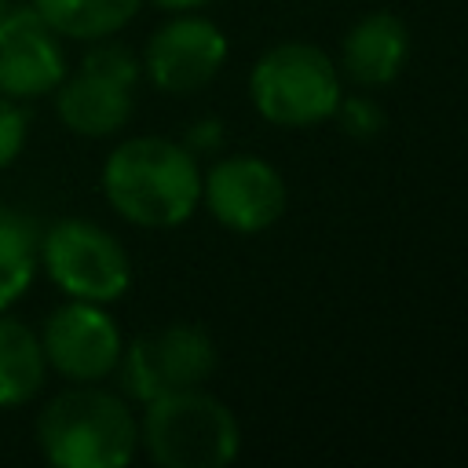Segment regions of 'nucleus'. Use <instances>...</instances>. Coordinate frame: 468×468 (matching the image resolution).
I'll use <instances>...</instances> for the list:
<instances>
[{"mask_svg": "<svg viewBox=\"0 0 468 468\" xmlns=\"http://www.w3.org/2000/svg\"><path fill=\"white\" fill-rule=\"evenodd\" d=\"M80 69L95 73V77H106L113 84H124V88H135V80H139V58L124 44H99V48H91L84 55Z\"/></svg>", "mask_w": 468, "mask_h": 468, "instance_id": "nucleus-16", "label": "nucleus"}, {"mask_svg": "<svg viewBox=\"0 0 468 468\" xmlns=\"http://www.w3.org/2000/svg\"><path fill=\"white\" fill-rule=\"evenodd\" d=\"M44 358L69 380L91 384L117 369L121 358V333L113 318L102 311V303L91 300H69L44 322L40 336Z\"/></svg>", "mask_w": 468, "mask_h": 468, "instance_id": "nucleus-8", "label": "nucleus"}, {"mask_svg": "<svg viewBox=\"0 0 468 468\" xmlns=\"http://www.w3.org/2000/svg\"><path fill=\"white\" fill-rule=\"evenodd\" d=\"M102 194L135 227H176L201 201V172L186 146L139 135L106 157Z\"/></svg>", "mask_w": 468, "mask_h": 468, "instance_id": "nucleus-1", "label": "nucleus"}, {"mask_svg": "<svg viewBox=\"0 0 468 468\" xmlns=\"http://www.w3.org/2000/svg\"><path fill=\"white\" fill-rule=\"evenodd\" d=\"M336 113L344 117V128H347L351 135H373V132H380V124H384L380 110H377L369 99H347V102L340 99Z\"/></svg>", "mask_w": 468, "mask_h": 468, "instance_id": "nucleus-18", "label": "nucleus"}, {"mask_svg": "<svg viewBox=\"0 0 468 468\" xmlns=\"http://www.w3.org/2000/svg\"><path fill=\"white\" fill-rule=\"evenodd\" d=\"M55 106H58V117L66 128H73L77 135L99 139V135L117 132L132 117V88L80 69L77 77L58 80Z\"/></svg>", "mask_w": 468, "mask_h": 468, "instance_id": "nucleus-12", "label": "nucleus"}, {"mask_svg": "<svg viewBox=\"0 0 468 468\" xmlns=\"http://www.w3.org/2000/svg\"><path fill=\"white\" fill-rule=\"evenodd\" d=\"M410 51V33L406 22L391 11H373L351 26L344 37V69L358 84H391Z\"/></svg>", "mask_w": 468, "mask_h": 468, "instance_id": "nucleus-11", "label": "nucleus"}, {"mask_svg": "<svg viewBox=\"0 0 468 468\" xmlns=\"http://www.w3.org/2000/svg\"><path fill=\"white\" fill-rule=\"evenodd\" d=\"M4 11H7V0H0V15H4Z\"/></svg>", "mask_w": 468, "mask_h": 468, "instance_id": "nucleus-21", "label": "nucleus"}, {"mask_svg": "<svg viewBox=\"0 0 468 468\" xmlns=\"http://www.w3.org/2000/svg\"><path fill=\"white\" fill-rule=\"evenodd\" d=\"M44 369L40 336L26 322L0 314V410L29 402L44 384Z\"/></svg>", "mask_w": 468, "mask_h": 468, "instance_id": "nucleus-13", "label": "nucleus"}, {"mask_svg": "<svg viewBox=\"0 0 468 468\" xmlns=\"http://www.w3.org/2000/svg\"><path fill=\"white\" fill-rule=\"evenodd\" d=\"M40 234L37 223L15 205L0 201V311L11 307L37 278Z\"/></svg>", "mask_w": 468, "mask_h": 468, "instance_id": "nucleus-14", "label": "nucleus"}, {"mask_svg": "<svg viewBox=\"0 0 468 468\" xmlns=\"http://www.w3.org/2000/svg\"><path fill=\"white\" fill-rule=\"evenodd\" d=\"M201 194H205L208 212L234 234L267 230L271 223L282 219L285 201H289L285 179L278 176V168L249 154L219 161L201 179Z\"/></svg>", "mask_w": 468, "mask_h": 468, "instance_id": "nucleus-7", "label": "nucleus"}, {"mask_svg": "<svg viewBox=\"0 0 468 468\" xmlns=\"http://www.w3.org/2000/svg\"><path fill=\"white\" fill-rule=\"evenodd\" d=\"M48 278L69 300L110 303L128 292L132 263L124 245L91 219H58L40 238Z\"/></svg>", "mask_w": 468, "mask_h": 468, "instance_id": "nucleus-5", "label": "nucleus"}, {"mask_svg": "<svg viewBox=\"0 0 468 468\" xmlns=\"http://www.w3.org/2000/svg\"><path fill=\"white\" fill-rule=\"evenodd\" d=\"M117 369L124 395L154 402L172 391L201 388V380L216 369V344L205 329L176 322L132 340V347H121Z\"/></svg>", "mask_w": 468, "mask_h": 468, "instance_id": "nucleus-6", "label": "nucleus"}, {"mask_svg": "<svg viewBox=\"0 0 468 468\" xmlns=\"http://www.w3.org/2000/svg\"><path fill=\"white\" fill-rule=\"evenodd\" d=\"M157 7H168V11H190V7H201L208 0H154Z\"/></svg>", "mask_w": 468, "mask_h": 468, "instance_id": "nucleus-20", "label": "nucleus"}, {"mask_svg": "<svg viewBox=\"0 0 468 468\" xmlns=\"http://www.w3.org/2000/svg\"><path fill=\"white\" fill-rule=\"evenodd\" d=\"M26 143V113L11 95H0V168H7Z\"/></svg>", "mask_w": 468, "mask_h": 468, "instance_id": "nucleus-17", "label": "nucleus"}, {"mask_svg": "<svg viewBox=\"0 0 468 468\" xmlns=\"http://www.w3.org/2000/svg\"><path fill=\"white\" fill-rule=\"evenodd\" d=\"M139 439L165 468H223L238 457L241 428L219 399L186 388L146 402Z\"/></svg>", "mask_w": 468, "mask_h": 468, "instance_id": "nucleus-3", "label": "nucleus"}, {"mask_svg": "<svg viewBox=\"0 0 468 468\" xmlns=\"http://www.w3.org/2000/svg\"><path fill=\"white\" fill-rule=\"evenodd\" d=\"M66 77L58 33L37 7H7L0 15V95L33 99Z\"/></svg>", "mask_w": 468, "mask_h": 468, "instance_id": "nucleus-9", "label": "nucleus"}, {"mask_svg": "<svg viewBox=\"0 0 468 468\" xmlns=\"http://www.w3.org/2000/svg\"><path fill=\"white\" fill-rule=\"evenodd\" d=\"M249 95L263 121L282 128H311L336 117L340 73L314 44H278L256 58Z\"/></svg>", "mask_w": 468, "mask_h": 468, "instance_id": "nucleus-4", "label": "nucleus"}, {"mask_svg": "<svg viewBox=\"0 0 468 468\" xmlns=\"http://www.w3.org/2000/svg\"><path fill=\"white\" fill-rule=\"evenodd\" d=\"M37 439L58 468H121L139 446V424L124 399L102 388H69L40 413Z\"/></svg>", "mask_w": 468, "mask_h": 468, "instance_id": "nucleus-2", "label": "nucleus"}, {"mask_svg": "<svg viewBox=\"0 0 468 468\" xmlns=\"http://www.w3.org/2000/svg\"><path fill=\"white\" fill-rule=\"evenodd\" d=\"M227 62V37L208 18H176L146 44V73L168 95L205 88Z\"/></svg>", "mask_w": 468, "mask_h": 468, "instance_id": "nucleus-10", "label": "nucleus"}, {"mask_svg": "<svg viewBox=\"0 0 468 468\" xmlns=\"http://www.w3.org/2000/svg\"><path fill=\"white\" fill-rule=\"evenodd\" d=\"M44 22L73 40H102L139 11V0H33Z\"/></svg>", "mask_w": 468, "mask_h": 468, "instance_id": "nucleus-15", "label": "nucleus"}, {"mask_svg": "<svg viewBox=\"0 0 468 468\" xmlns=\"http://www.w3.org/2000/svg\"><path fill=\"white\" fill-rule=\"evenodd\" d=\"M219 139H223V124L219 121H205V124L190 128V146H197V150H216Z\"/></svg>", "mask_w": 468, "mask_h": 468, "instance_id": "nucleus-19", "label": "nucleus"}]
</instances>
